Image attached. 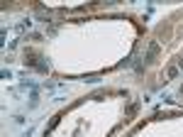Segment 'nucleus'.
<instances>
[{"label": "nucleus", "mask_w": 183, "mask_h": 137, "mask_svg": "<svg viewBox=\"0 0 183 137\" xmlns=\"http://www.w3.org/2000/svg\"><path fill=\"white\" fill-rule=\"evenodd\" d=\"M176 76H178V68L171 66V68H169V78H176Z\"/></svg>", "instance_id": "f257e3e1"}]
</instances>
